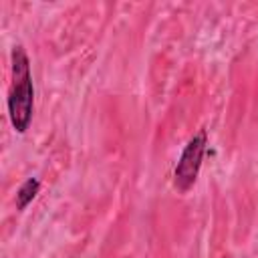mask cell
Instances as JSON below:
<instances>
[{"label": "cell", "mask_w": 258, "mask_h": 258, "mask_svg": "<svg viewBox=\"0 0 258 258\" xmlns=\"http://www.w3.org/2000/svg\"><path fill=\"white\" fill-rule=\"evenodd\" d=\"M38 187H40V181H38L36 177H28V179L20 185V189L16 191V208H18V210H24V208L32 202V198L36 196Z\"/></svg>", "instance_id": "3"}, {"label": "cell", "mask_w": 258, "mask_h": 258, "mask_svg": "<svg viewBox=\"0 0 258 258\" xmlns=\"http://www.w3.org/2000/svg\"><path fill=\"white\" fill-rule=\"evenodd\" d=\"M204 151H206V131L202 129L198 135H194L185 149L181 151V157L175 165V171H173V183L179 191H187L196 179H198V173H200V167H202V157H204Z\"/></svg>", "instance_id": "2"}, {"label": "cell", "mask_w": 258, "mask_h": 258, "mask_svg": "<svg viewBox=\"0 0 258 258\" xmlns=\"http://www.w3.org/2000/svg\"><path fill=\"white\" fill-rule=\"evenodd\" d=\"M34 89L30 75V60L22 46L12 50V81L8 89V113L10 123L18 133H24L32 119Z\"/></svg>", "instance_id": "1"}]
</instances>
